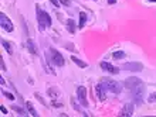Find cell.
I'll list each match as a JSON object with an SVG mask.
<instances>
[{
  "mask_svg": "<svg viewBox=\"0 0 156 117\" xmlns=\"http://www.w3.org/2000/svg\"><path fill=\"white\" fill-rule=\"evenodd\" d=\"M123 86L131 92L133 103L136 105H142L144 103V93H145V83L140 81L139 78L131 76L123 82Z\"/></svg>",
  "mask_w": 156,
  "mask_h": 117,
  "instance_id": "cell-1",
  "label": "cell"
},
{
  "mask_svg": "<svg viewBox=\"0 0 156 117\" xmlns=\"http://www.w3.org/2000/svg\"><path fill=\"white\" fill-rule=\"evenodd\" d=\"M36 10H37V21H38V30L40 31H44L47 27H50L51 25V17H50V14L47 12H44V10H41L40 6H36Z\"/></svg>",
  "mask_w": 156,
  "mask_h": 117,
  "instance_id": "cell-2",
  "label": "cell"
},
{
  "mask_svg": "<svg viewBox=\"0 0 156 117\" xmlns=\"http://www.w3.org/2000/svg\"><path fill=\"white\" fill-rule=\"evenodd\" d=\"M101 83L102 86L105 88V90L108 92H112V93H121L122 92V85L119 83V82L114 81V79H109V78H102L101 79Z\"/></svg>",
  "mask_w": 156,
  "mask_h": 117,
  "instance_id": "cell-3",
  "label": "cell"
},
{
  "mask_svg": "<svg viewBox=\"0 0 156 117\" xmlns=\"http://www.w3.org/2000/svg\"><path fill=\"white\" fill-rule=\"evenodd\" d=\"M50 55H51V62H53L54 65H57V66H64L66 59H64V57H62L55 48H50Z\"/></svg>",
  "mask_w": 156,
  "mask_h": 117,
  "instance_id": "cell-4",
  "label": "cell"
},
{
  "mask_svg": "<svg viewBox=\"0 0 156 117\" xmlns=\"http://www.w3.org/2000/svg\"><path fill=\"white\" fill-rule=\"evenodd\" d=\"M0 25H2V28L6 30L7 32H12L14 30V25H13L12 20L4 13H0Z\"/></svg>",
  "mask_w": 156,
  "mask_h": 117,
  "instance_id": "cell-5",
  "label": "cell"
},
{
  "mask_svg": "<svg viewBox=\"0 0 156 117\" xmlns=\"http://www.w3.org/2000/svg\"><path fill=\"white\" fill-rule=\"evenodd\" d=\"M121 69L123 71H131V72H140L144 69V65L140 62H126L121 66Z\"/></svg>",
  "mask_w": 156,
  "mask_h": 117,
  "instance_id": "cell-6",
  "label": "cell"
},
{
  "mask_svg": "<svg viewBox=\"0 0 156 117\" xmlns=\"http://www.w3.org/2000/svg\"><path fill=\"white\" fill-rule=\"evenodd\" d=\"M77 97L80 103H81L84 107H88V100H87V89L84 86H78L77 88Z\"/></svg>",
  "mask_w": 156,
  "mask_h": 117,
  "instance_id": "cell-7",
  "label": "cell"
},
{
  "mask_svg": "<svg viewBox=\"0 0 156 117\" xmlns=\"http://www.w3.org/2000/svg\"><path fill=\"white\" fill-rule=\"evenodd\" d=\"M133 114V103H126L122 107V110L119 112V117H131Z\"/></svg>",
  "mask_w": 156,
  "mask_h": 117,
  "instance_id": "cell-8",
  "label": "cell"
},
{
  "mask_svg": "<svg viewBox=\"0 0 156 117\" xmlns=\"http://www.w3.org/2000/svg\"><path fill=\"white\" fill-rule=\"evenodd\" d=\"M99 66H101V69H102V71H105V72H109V73H119V68H115V66H114V65H111L109 64V62H105V61H104V62H101V64H99Z\"/></svg>",
  "mask_w": 156,
  "mask_h": 117,
  "instance_id": "cell-9",
  "label": "cell"
},
{
  "mask_svg": "<svg viewBox=\"0 0 156 117\" xmlns=\"http://www.w3.org/2000/svg\"><path fill=\"white\" fill-rule=\"evenodd\" d=\"M95 92H97V96L101 102H105L107 100V95H105V88L102 86V83H98L95 86Z\"/></svg>",
  "mask_w": 156,
  "mask_h": 117,
  "instance_id": "cell-10",
  "label": "cell"
},
{
  "mask_svg": "<svg viewBox=\"0 0 156 117\" xmlns=\"http://www.w3.org/2000/svg\"><path fill=\"white\" fill-rule=\"evenodd\" d=\"M66 27H67V30H68L71 34H74L75 30H77V23H75L73 18H68V20L66 21Z\"/></svg>",
  "mask_w": 156,
  "mask_h": 117,
  "instance_id": "cell-11",
  "label": "cell"
},
{
  "mask_svg": "<svg viewBox=\"0 0 156 117\" xmlns=\"http://www.w3.org/2000/svg\"><path fill=\"white\" fill-rule=\"evenodd\" d=\"M27 49H29L30 52L33 54V55H37L38 54V49H37V47H36V44H34L31 40H29L27 41Z\"/></svg>",
  "mask_w": 156,
  "mask_h": 117,
  "instance_id": "cell-12",
  "label": "cell"
},
{
  "mask_svg": "<svg viewBox=\"0 0 156 117\" xmlns=\"http://www.w3.org/2000/svg\"><path fill=\"white\" fill-rule=\"evenodd\" d=\"M26 107H27V110H29V113L31 114V116H34V117H37V116H38L37 110L34 109V106L31 105V102H26Z\"/></svg>",
  "mask_w": 156,
  "mask_h": 117,
  "instance_id": "cell-13",
  "label": "cell"
},
{
  "mask_svg": "<svg viewBox=\"0 0 156 117\" xmlns=\"http://www.w3.org/2000/svg\"><path fill=\"white\" fill-rule=\"evenodd\" d=\"M87 18H88V16H87V13H84V12L80 13V23H78V27H80V28H82V27L85 25Z\"/></svg>",
  "mask_w": 156,
  "mask_h": 117,
  "instance_id": "cell-14",
  "label": "cell"
},
{
  "mask_svg": "<svg viewBox=\"0 0 156 117\" xmlns=\"http://www.w3.org/2000/svg\"><path fill=\"white\" fill-rule=\"evenodd\" d=\"M71 59H73V62H74V64H77L78 66H80V68H87V66H88V64H87V62L81 61L80 58L75 57V55H74V57H71Z\"/></svg>",
  "mask_w": 156,
  "mask_h": 117,
  "instance_id": "cell-15",
  "label": "cell"
},
{
  "mask_svg": "<svg viewBox=\"0 0 156 117\" xmlns=\"http://www.w3.org/2000/svg\"><path fill=\"white\" fill-rule=\"evenodd\" d=\"M2 45L4 47V49L9 52V55H13V48H12V45H10V42H7V41H4L2 40Z\"/></svg>",
  "mask_w": 156,
  "mask_h": 117,
  "instance_id": "cell-16",
  "label": "cell"
},
{
  "mask_svg": "<svg viewBox=\"0 0 156 117\" xmlns=\"http://www.w3.org/2000/svg\"><path fill=\"white\" fill-rule=\"evenodd\" d=\"M112 58L114 59H122V58H125V52L123 51H115L112 54Z\"/></svg>",
  "mask_w": 156,
  "mask_h": 117,
  "instance_id": "cell-17",
  "label": "cell"
},
{
  "mask_svg": "<svg viewBox=\"0 0 156 117\" xmlns=\"http://www.w3.org/2000/svg\"><path fill=\"white\" fill-rule=\"evenodd\" d=\"M12 109L16 112V113H19L20 116H27V113H26L24 109H21V107H19V106H12Z\"/></svg>",
  "mask_w": 156,
  "mask_h": 117,
  "instance_id": "cell-18",
  "label": "cell"
},
{
  "mask_svg": "<svg viewBox=\"0 0 156 117\" xmlns=\"http://www.w3.org/2000/svg\"><path fill=\"white\" fill-rule=\"evenodd\" d=\"M148 103H156V92L151 93L148 97Z\"/></svg>",
  "mask_w": 156,
  "mask_h": 117,
  "instance_id": "cell-19",
  "label": "cell"
},
{
  "mask_svg": "<svg viewBox=\"0 0 156 117\" xmlns=\"http://www.w3.org/2000/svg\"><path fill=\"white\" fill-rule=\"evenodd\" d=\"M2 93H3V96H6L7 99H10V100H14V96H13L10 92H6V90H2Z\"/></svg>",
  "mask_w": 156,
  "mask_h": 117,
  "instance_id": "cell-20",
  "label": "cell"
},
{
  "mask_svg": "<svg viewBox=\"0 0 156 117\" xmlns=\"http://www.w3.org/2000/svg\"><path fill=\"white\" fill-rule=\"evenodd\" d=\"M60 3L62 4V6H67V7H68V6H70V0H60Z\"/></svg>",
  "mask_w": 156,
  "mask_h": 117,
  "instance_id": "cell-21",
  "label": "cell"
},
{
  "mask_svg": "<svg viewBox=\"0 0 156 117\" xmlns=\"http://www.w3.org/2000/svg\"><path fill=\"white\" fill-rule=\"evenodd\" d=\"M0 65H2V71H7V69H6V65H4L3 58H0Z\"/></svg>",
  "mask_w": 156,
  "mask_h": 117,
  "instance_id": "cell-22",
  "label": "cell"
},
{
  "mask_svg": "<svg viewBox=\"0 0 156 117\" xmlns=\"http://www.w3.org/2000/svg\"><path fill=\"white\" fill-rule=\"evenodd\" d=\"M50 2L53 3L54 7H58V6H60V2H58V0H50Z\"/></svg>",
  "mask_w": 156,
  "mask_h": 117,
  "instance_id": "cell-23",
  "label": "cell"
},
{
  "mask_svg": "<svg viewBox=\"0 0 156 117\" xmlns=\"http://www.w3.org/2000/svg\"><path fill=\"white\" fill-rule=\"evenodd\" d=\"M0 110H2V113H3V114H7V109H6L4 106H2V107H0Z\"/></svg>",
  "mask_w": 156,
  "mask_h": 117,
  "instance_id": "cell-24",
  "label": "cell"
},
{
  "mask_svg": "<svg viewBox=\"0 0 156 117\" xmlns=\"http://www.w3.org/2000/svg\"><path fill=\"white\" fill-rule=\"evenodd\" d=\"M107 2H108V4H109V6H112V4L116 3V0H107Z\"/></svg>",
  "mask_w": 156,
  "mask_h": 117,
  "instance_id": "cell-25",
  "label": "cell"
},
{
  "mask_svg": "<svg viewBox=\"0 0 156 117\" xmlns=\"http://www.w3.org/2000/svg\"><path fill=\"white\" fill-rule=\"evenodd\" d=\"M148 2H151V3H156V0H148Z\"/></svg>",
  "mask_w": 156,
  "mask_h": 117,
  "instance_id": "cell-26",
  "label": "cell"
}]
</instances>
